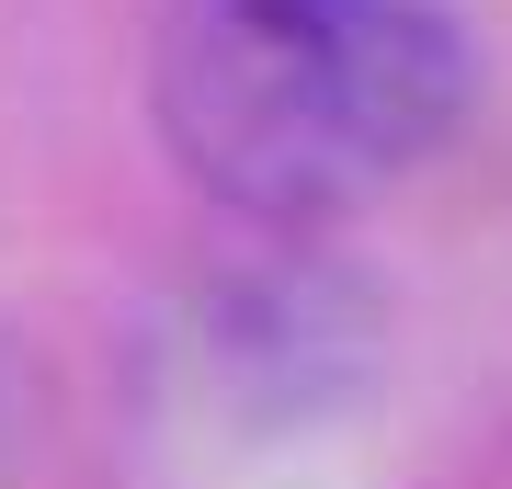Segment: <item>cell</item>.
I'll return each instance as SVG.
<instances>
[{"label":"cell","mask_w":512,"mask_h":489,"mask_svg":"<svg viewBox=\"0 0 512 489\" xmlns=\"http://www.w3.org/2000/svg\"><path fill=\"white\" fill-rule=\"evenodd\" d=\"M478 103V57L433 0H171L160 137L239 217H353L410 182Z\"/></svg>","instance_id":"obj_1"}]
</instances>
